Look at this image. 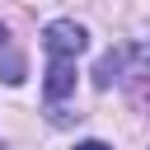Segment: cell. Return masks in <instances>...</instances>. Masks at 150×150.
<instances>
[{
    "label": "cell",
    "instance_id": "6da1fadb",
    "mask_svg": "<svg viewBox=\"0 0 150 150\" xmlns=\"http://www.w3.org/2000/svg\"><path fill=\"white\" fill-rule=\"evenodd\" d=\"M42 47H47V56H52V61H75V56L89 47V33H84L80 23H70V19H56V23H47Z\"/></svg>",
    "mask_w": 150,
    "mask_h": 150
},
{
    "label": "cell",
    "instance_id": "7a4b0ae2",
    "mask_svg": "<svg viewBox=\"0 0 150 150\" xmlns=\"http://www.w3.org/2000/svg\"><path fill=\"white\" fill-rule=\"evenodd\" d=\"M75 89V61H52L47 66V98H66Z\"/></svg>",
    "mask_w": 150,
    "mask_h": 150
},
{
    "label": "cell",
    "instance_id": "277c9868",
    "mask_svg": "<svg viewBox=\"0 0 150 150\" xmlns=\"http://www.w3.org/2000/svg\"><path fill=\"white\" fill-rule=\"evenodd\" d=\"M75 150H112V145H103V141H84V145H75Z\"/></svg>",
    "mask_w": 150,
    "mask_h": 150
},
{
    "label": "cell",
    "instance_id": "5b68a950",
    "mask_svg": "<svg viewBox=\"0 0 150 150\" xmlns=\"http://www.w3.org/2000/svg\"><path fill=\"white\" fill-rule=\"evenodd\" d=\"M0 42H5V28H0Z\"/></svg>",
    "mask_w": 150,
    "mask_h": 150
},
{
    "label": "cell",
    "instance_id": "3957f363",
    "mask_svg": "<svg viewBox=\"0 0 150 150\" xmlns=\"http://www.w3.org/2000/svg\"><path fill=\"white\" fill-rule=\"evenodd\" d=\"M112 70H117V56H103V61H98V84H108Z\"/></svg>",
    "mask_w": 150,
    "mask_h": 150
}]
</instances>
